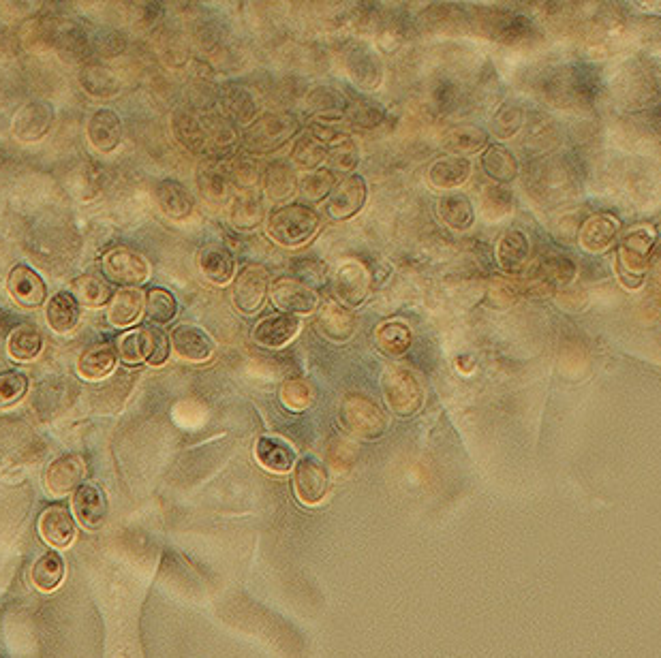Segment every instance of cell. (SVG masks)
Wrapping results in <instances>:
<instances>
[{
	"mask_svg": "<svg viewBox=\"0 0 661 658\" xmlns=\"http://www.w3.org/2000/svg\"><path fill=\"white\" fill-rule=\"evenodd\" d=\"M319 227V214L304 203H283L266 216V235L283 248H300L309 244Z\"/></svg>",
	"mask_w": 661,
	"mask_h": 658,
	"instance_id": "1",
	"label": "cell"
},
{
	"mask_svg": "<svg viewBox=\"0 0 661 658\" xmlns=\"http://www.w3.org/2000/svg\"><path fill=\"white\" fill-rule=\"evenodd\" d=\"M338 421L349 436L360 441H377L390 426L388 413L381 409V404L360 391H349L338 404Z\"/></svg>",
	"mask_w": 661,
	"mask_h": 658,
	"instance_id": "2",
	"label": "cell"
},
{
	"mask_svg": "<svg viewBox=\"0 0 661 658\" xmlns=\"http://www.w3.org/2000/svg\"><path fill=\"white\" fill-rule=\"evenodd\" d=\"M300 120L294 114L285 112H270L261 114L251 127L244 129L242 144L247 154L264 156L281 150L291 139H296L300 133Z\"/></svg>",
	"mask_w": 661,
	"mask_h": 658,
	"instance_id": "3",
	"label": "cell"
},
{
	"mask_svg": "<svg viewBox=\"0 0 661 658\" xmlns=\"http://www.w3.org/2000/svg\"><path fill=\"white\" fill-rule=\"evenodd\" d=\"M381 391L388 409L396 417L415 415L422 409L426 400V391L422 381L418 379V374L405 364H388L383 368Z\"/></svg>",
	"mask_w": 661,
	"mask_h": 658,
	"instance_id": "4",
	"label": "cell"
},
{
	"mask_svg": "<svg viewBox=\"0 0 661 658\" xmlns=\"http://www.w3.org/2000/svg\"><path fill=\"white\" fill-rule=\"evenodd\" d=\"M118 357L129 366L144 362L150 366H163L169 357V336L155 325L131 329L118 340Z\"/></svg>",
	"mask_w": 661,
	"mask_h": 658,
	"instance_id": "5",
	"label": "cell"
},
{
	"mask_svg": "<svg viewBox=\"0 0 661 658\" xmlns=\"http://www.w3.org/2000/svg\"><path fill=\"white\" fill-rule=\"evenodd\" d=\"M270 274L259 263L242 265L236 278L232 280V304L240 315L249 317L264 306L266 297L270 295Z\"/></svg>",
	"mask_w": 661,
	"mask_h": 658,
	"instance_id": "6",
	"label": "cell"
},
{
	"mask_svg": "<svg viewBox=\"0 0 661 658\" xmlns=\"http://www.w3.org/2000/svg\"><path fill=\"white\" fill-rule=\"evenodd\" d=\"M332 291L336 302L347 308H360L373 293V276L364 263L349 259L343 261L332 274Z\"/></svg>",
	"mask_w": 661,
	"mask_h": 658,
	"instance_id": "7",
	"label": "cell"
},
{
	"mask_svg": "<svg viewBox=\"0 0 661 658\" xmlns=\"http://www.w3.org/2000/svg\"><path fill=\"white\" fill-rule=\"evenodd\" d=\"M101 265L107 280L122 285V289L144 285V282L150 278L148 259L142 253H137V250L127 246H116L112 250H107Z\"/></svg>",
	"mask_w": 661,
	"mask_h": 658,
	"instance_id": "8",
	"label": "cell"
},
{
	"mask_svg": "<svg viewBox=\"0 0 661 658\" xmlns=\"http://www.w3.org/2000/svg\"><path fill=\"white\" fill-rule=\"evenodd\" d=\"M272 304L287 315H313L319 308V293L296 276H279L270 285Z\"/></svg>",
	"mask_w": 661,
	"mask_h": 658,
	"instance_id": "9",
	"label": "cell"
},
{
	"mask_svg": "<svg viewBox=\"0 0 661 658\" xmlns=\"http://www.w3.org/2000/svg\"><path fill=\"white\" fill-rule=\"evenodd\" d=\"M368 199V184L362 176L351 174L334 186V191L326 199V214L332 221H349L356 216Z\"/></svg>",
	"mask_w": 661,
	"mask_h": 658,
	"instance_id": "10",
	"label": "cell"
},
{
	"mask_svg": "<svg viewBox=\"0 0 661 658\" xmlns=\"http://www.w3.org/2000/svg\"><path fill=\"white\" fill-rule=\"evenodd\" d=\"M343 65L351 82L358 88L373 92L383 84V62L366 45H351L345 50Z\"/></svg>",
	"mask_w": 661,
	"mask_h": 658,
	"instance_id": "11",
	"label": "cell"
},
{
	"mask_svg": "<svg viewBox=\"0 0 661 658\" xmlns=\"http://www.w3.org/2000/svg\"><path fill=\"white\" fill-rule=\"evenodd\" d=\"M294 485H296V496L302 500V503L315 507L328 496L330 490L328 468L317 458L306 456L296 464Z\"/></svg>",
	"mask_w": 661,
	"mask_h": 658,
	"instance_id": "12",
	"label": "cell"
},
{
	"mask_svg": "<svg viewBox=\"0 0 661 658\" xmlns=\"http://www.w3.org/2000/svg\"><path fill=\"white\" fill-rule=\"evenodd\" d=\"M302 321L296 315L287 312H274L264 319H259L253 327V342L264 349H283L300 332Z\"/></svg>",
	"mask_w": 661,
	"mask_h": 658,
	"instance_id": "13",
	"label": "cell"
},
{
	"mask_svg": "<svg viewBox=\"0 0 661 658\" xmlns=\"http://www.w3.org/2000/svg\"><path fill=\"white\" fill-rule=\"evenodd\" d=\"M169 342H172V349L178 357L187 359V362L193 364H202L208 362L214 353V340L206 332L204 327L193 325V323H182L172 329L169 334Z\"/></svg>",
	"mask_w": 661,
	"mask_h": 658,
	"instance_id": "14",
	"label": "cell"
},
{
	"mask_svg": "<svg viewBox=\"0 0 661 658\" xmlns=\"http://www.w3.org/2000/svg\"><path fill=\"white\" fill-rule=\"evenodd\" d=\"M54 122V109L43 101H30L26 103L13 120V135L24 144H33V141L43 139L50 133Z\"/></svg>",
	"mask_w": 661,
	"mask_h": 658,
	"instance_id": "15",
	"label": "cell"
},
{
	"mask_svg": "<svg viewBox=\"0 0 661 658\" xmlns=\"http://www.w3.org/2000/svg\"><path fill=\"white\" fill-rule=\"evenodd\" d=\"M7 291L24 308H39L48 297V287H45L41 274L22 263L9 272Z\"/></svg>",
	"mask_w": 661,
	"mask_h": 658,
	"instance_id": "16",
	"label": "cell"
},
{
	"mask_svg": "<svg viewBox=\"0 0 661 658\" xmlns=\"http://www.w3.org/2000/svg\"><path fill=\"white\" fill-rule=\"evenodd\" d=\"M86 475V462L78 453H65V456L56 458L48 470H45V488L48 492L63 496L67 492H75L82 485Z\"/></svg>",
	"mask_w": 661,
	"mask_h": 658,
	"instance_id": "17",
	"label": "cell"
},
{
	"mask_svg": "<svg viewBox=\"0 0 661 658\" xmlns=\"http://www.w3.org/2000/svg\"><path fill=\"white\" fill-rule=\"evenodd\" d=\"M73 515L84 528L99 530L107 520V498L103 490L95 483H82L78 490L73 492Z\"/></svg>",
	"mask_w": 661,
	"mask_h": 658,
	"instance_id": "18",
	"label": "cell"
},
{
	"mask_svg": "<svg viewBox=\"0 0 661 658\" xmlns=\"http://www.w3.org/2000/svg\"><path fill=\"white\" fill-rule=\"evenodd\" d=\"M86 137L90 141V146L97 152H103V154L114 152L122 141L120 116L114 112V109H107V107L97 109V112L88 118Z\"/></svg>",
	"mask_w": 661,
	"mask_h": 658,
	"instance_id": "19",
	"label": "cell"
},
{
	"mask_svg": "<svg viewBox=\"0 0 661 658\" xmlns=\"http://www.w3.org/2000/svg\"><path fill=\"white\" fill-rule=\"evenodd\" d=\"M317 327L332 342H347L358 329V317L341 302H326L317 312Z\"/></svg>",
	"mask_w": 661,
	"mask_h": 658,
	"instance_id": "20",
	"label": "cell"
},
{
	"mask_svg": "<svg viewBox=\"0 0 661 658\" xmlns=\"http://www.w3.org/2000/svg\"><path fill=\"white\" fill-rule=\"evenodd\" d=\"M197 265L202 276L217 287H225L236 278V261L225 246L206 244L197 255Z\"/></svg>",
	"mask_w": 661,
	"mask_h": 658,
	"instance_id": "21",
	"label": "cell"
},
{
	"mask_svg": "<svg viewBox=\"0 0 661 658\" xmlns=\"http://www.w3.org/2000/svg\"><path fill=\"white\" fill-rule=\"evenodd\" d=\"M296 449L281 436H259L255 443V460L270 473L283 475L296 466Z\"/></svg>",
	"mask_w": 661,
	"mask_h": 658,
	"instance_id": "22",
	"label": "cell"
},
{
	"mask_svg": "<svg viewBox=\"0 0 661 658\" xmlns=\"http://www.w3.org/2000/svg\"><path fill=\"white\" fill-rule=\"evenodd\" d=\"M266 218V203L264 193L259 191H242L232 199L229 206V223L236 231L251 233L261 227Z\"/></svg>",
	"mask_w": 661,
	"mask_h": 658,
	"instance_id": "23",
	"label": "cell"
},
{
	"mask_svg": "<svg viewBox=\"0 0 661 658\" xmlns=\"http://www.w3.org/2000/svg\"><path fill=\"white\" fill-rule=\"evenodd\" d=\"M221 105L225 118L232 124H238V127H251L259 118V105L253 92L240 84H227L221 90Z\"/></svg>",
	"mask_w": 661,
	"mask_h": 658,
	"instance_id": "24",
	"label": "cell"
},
{
	"mask_svg": "<svg viewBox=\"0 0 661 658\" xmlns=\"http://www.w3.org/2000/svg\"><path fill=\"white\" fill-rule=\"evenodd\" d=\"M41 539L52 547H69L75 539V517L69 507L52 505L39 520Z\"/></svg>",
	"mask_w": 661,
	"mask_h": 658,
	"instance_id": "25",
	"label": "cell"
},
{
	"mask_svg": "<svg viewBox=\"0 0 661 658\" xmlns=\"http://www.w3.org/2000/svg\"><path fill=\"white\" fill-rule=\"evenodd\" d=\"M298 176L294 165L285 161H272L266 165L264 174H261V188H264V197L276 203H283L298 193Z\"/></svg>",
	"mask_w": 661,
	"mask_h": 658,
	"instance_id": "26",
	"label": "cell"
},
{
	"mask_svg": "<svg viewBox=\"0 0 661 658\" xmlns=\"http://www.w3.org/2000/svg\"><path fill=\"white\" fill-rule=\"evenodd\" d=\"M82 306L75 300V295L69 291H58L50 297L48 308H45V321H48L54 334L67 336L80 325Z\"/></svg>",
	"mask_w": 661,
	"mask_h": 658,
	"instance_id": "27",
	"label": "cell"
},
{
	"mask_svg": "<svg viewBox=\"0 0 661 658\" xmlns=\"http://www.w3.org/2000/svg\"><path fill=\"white\" fill-rule=\"evenodd\" d=\"M155 199L161 212L172 218V221H184V218H189L195 210V199L191 191L176 180L159 182L155 188Z\"/></svg>",
	"mask_w": 661,
	"mask_h": 658,
	"instance_id": "28",
	"label": "cell"
},
{
	"mask_svg": "<svg viewBox=\"0 0 661 658\" xmlns=\"http://www.w3.org/2000/svg\"><path fill=\"white\" fill-rule=\"evenodd\" d=\"M144 304H146V295L142 289L137 287L118 289L112 295L110 304H107V321H110L114 327H129L140 321V317L144 315Z\"/></svg>",
	"mask_w": 661,
	"mask_h": 658,
	"instance_id": "29",
	"label": "cell"
},
{
	"mask_svg": "<svg viewBox=\"0 0 661 658\" xmlns=\"http://www.w3.org/2000/svg\"><path fill=\"white\" fill-rule=\"evenodd\" d=\"M118 362V349L110 342H99L88 347L78 357V374L84 381H103L110 376Z\"/></svg>",
	"mask_w": 661,
	"mask_h": 658,
	"instance_id": "30",
	"label": "cell"
},
{
	"mask_svg": "<svg viewBox=\"0 0 661 658\" xmlns=\"http://www.w3.org/2000/svg\"><path fill=\"white\" fill-rule=\"evenodd\" d=\"M471 176V163L465 156L448 154L435 159L428 167V182L430 186L441 188V191H452V188L463 186Z\"/></svg>",
	"mask_w": 661,
	"mask_h": 658,
	"instance_id": "31",
	"label": "cell"
},
{
	"mask_svg": "<svg viewBox=\"0 0 661 658\" xmlns=\"http://www.w3.org/2000/svg\"><path fill=\"white\" fill-rule=\"evenodd\" d=\"M197 186L208 203H217V206L225 203L232 195V180H229L227 165H223L219 159H210L199 165Z\"/></svg>",
	"mask_w": 661,
	"mask_h": 658,
	"instance_id": "32",
	"label": "cell"
},
{
	"mask_svg": "<svg viewBox=\"0 0 661 658\" xmlns=\"http://www.w3.org/2000/svg\"><path fill=\"white\" fill-rule=\"evenodd\" d=\"M375 344L386 357H403L413 344V329L401 319H392L377 325Z\"/></svg>",
	"mask_w": 661,
	"mask_h": 658,
	"instance_id": "33",
	"label": "cell"
},
{
	"mask_svg": "<svg viewBox=\"0 0 661 658\" xmlns=\"http://www.w3.org/2000/svg\"><path fill=\"white\" fill-rule=\"evenodd\" d=\"M349 99L336 86H315L304 97V107L315 116H345Z\"/></svg>",
	"mask_w": 661,
	"mask_h": 658,
	"instance_id": "34",
	"label": "cell"
},
{
	"mask_svg": "<svg viewBox=\"0 0 661 658\" xmlns=\"http://www.w3.org/2000/svg\"><path fill=\"white\" fill-rule=\"evenodd\" d=\"M172 129L176 139L191 152H204L210 148V137L206 122L191 112H176L172 118Z\"/></svg>",
	"mask_w": 661,
	"mask_h": 658,
	"instance_id": "35",
	"label": "cell"
},
{
	"mask_svg": "<svg viewBox=\"0 0 661 658\" xmlns=\"http://www.w3.org/2000/svg\"><path fill=\"white\" fill-rule=\"evenodd\" d=\"M437 212L452 231H467L475 223V208L465 195H443L437 203Z\"/></svg>",
	"mask_w": 661,
	"mask_h": 658,
	"instance_id": "36",
	"label": "cell"
},
{
	"mask_svg": "<svg viewBox=\"0 0 661 658\" xmlns=\"http://www.w3.org/2000/svg\"><path fill=\"white\" fill-rule=\"evenodd\" d=\"M328 152H330V146L321 144V141H317L309 133H302L294 139V146H291L289 159H291V163H294V167H298V169L315 171L321 163L328 159Z\"/></svg>",
	"mask_w": 661,
	"mask_h": 658,
	"instance_id": "37",
	"label": "cell"
},
{
	"mask_svg": "<svg viewBox=\"0 0 661 658\" xmlns=\"http://www.w3.org/2000/svg\"><path fill=\"white\" fill-rule=\"evenodd\" d=\"M30 579L41 592L56 590L65 579V560L58 552L43 554L30 571Z\"/></svg>",
	"mask_w": 661,
	"mask_h": 658,
	"instance_id": "38",
	"label": "cell"
},
{
	"mask_svg": "<svg viewBox=\"0 0 661 658\" xmlns=\"http://www.w3.org/2000/svg\"><path fill=\"white\" fill-rule=\"evenodd\" d=\"M73 295L75 300L80 302V306L86 308H101L105 304H110L112 293L107 280H103L97 274H84L73 280Z\"/></svg>",
	"mask_w": 661,
	"mask_h": 658,
	"instance_id": "39",
	"label": "cell"
},
{
	"mask_svg": "<svg viewBox=\"0 0 661 658\" xmlns=\"http://www.w3.org/2000/svg\"><path fill=\"white\" fill-rule=\"evenodd\" d=\"M43 349V338L39 329L33 325H18L9 334L7 340V353L18 359V362H30V359L39 357Z\"/></svg>",
	"mask_w": 661,
	"mask_h": 658,
	"instance_id": "40",
	"label": "cell"
},
{
	"mask_svg": "<svg viewBox=\"0 0 661 658\" xmlns=\"http://www.w3.org/2000/svg\"><path fill=\"white\" fill-rule=\"evenodd\" d=\"M279 398L287 411L302 413L309 409V406H313L317 398V389L309 379H304V376H291V379L283 381Z\"/></svg>",
	"mask_w": 661,
	"mask_h": 658,
	"instance_id": "41",
	"label": "cell"
},
{
	"mask_svg": "<svg viewBox=\"0 0 661 658\" xmlns=\"http://www.w3.org/2000/svg\"><path fill=\"white\" fill-rule=\"evenodd\" d=\"M497 257L503 270L518 272L529 257V242L525 238V233L507 231L497 246Z\"/></svg>",
	"mask_w": 661,
	"mask_h": 658,
	"instance_id": "42",
	"label": "cell"
},
{
	"mask_svg": "<svg viewBox=\"0 0 661 658\" xmlns=\"http://www.w3.org/2000/svg\"><path fill=\"white\" fill-rule=\"evenodd\" d=\"M482 167L497 182H512L518 176L516 156L503 146H490L482 156Z\"/></svg>",
	"mask_w": 661,
	"mask_h": 658,
	"instance_id": "43",
	"label": "cell"
},
{
	"mask_svg": "<svg viewBox=\"0 0 661 658\" xmlns=\"http://www.w3.org/2000/svg\"><path fill=\"white\" fill-rule=\"evenodd\" d=\"M345 120L349 124V129H360V131H373L379 129L383 122H386V109L373 101H351Z\"/></svg>",
	"mask_w": 661,
	"mask_h": 658,
	"instance_id": "44",
	"label": "cell"
},
{
	"mask_svg": "<svg viewBox=\"0 0 661 658\" xmlns=\"http://www.w3.org/2000/svg\"><path fill=\"white\" fill-rule=\"evenodd\" d=\"M144 315L152 325H167L178 315L176 297L165 289H150L146 293Z\"/></svg>",
	"mask_w": 661,
	"mask_h": 658,
	"instance_id": "45",
	"label": "cell"
},
{
	"mask_svg": "<svg viewBox=\"0 0 661 658\" xmlns=\"http://www.w3.org/2000/svg\"><path fill=\"white\" fill-rule=\"evenodd\" d=\"M229 171V180H232L240 193L242 191H255V186L261 182V174H264V167L259 165V161L251 154H238L236 159L227 165Z\"/></svg>",
	"mask_w": 661,
	"mask_h": 658,
	"instance_id": "46",
	"label": "cell"
},
{
	"mask_svg": "<svg viewBox=\"0 0 661 658\" xmlns=\"http://www.w3.org/2000/svg\"><path fill=\"white\" fill-rule=\"evenodd\" d=\"M486 146V133L471 124H463V127H454L445 135V148L460 154H475Z\"/></svg>",
	"mask_w": 661,
	"mask_h": 658,
	"instance_id": "47",
	"label": "cell"
},
{
	"mask_svg": "<svg viewBox=\"0 0 661 658\" xmlns=\"http://www.w3.org/2000/svg\"><path fill=\"white\" fill-rule=\"evenodd\" d=\"M309 135L326 146H334L336 141L349 137V124L345 116H315L309 122Z\"/></svg>",
	"mask_w": 661,
	"mask_h": 658,
	"instance_id": "48",
	"label": "cell"
},
{
	"mask_svg": "<svg viewBox=\"0 0 661 658\" xmlns=\"http://www.w3.org/2000/svg\"><path fill=\"white\" fill-rule=\"evenodd\" d=\"M336 176L330 169H315L304 174L300 180V193L309 201H324L330 197L336 186Z\"/></svg>",
	"mask_w": 661,
	"mask_h": 658,
	"instance_id": "49",
	"label": "cell"
},
{
	"mask_svg": "<svg viewBox=\"0 0 661 658\" xmlns=\"http://www.w3.org/2000/svg\"><path fill=\"white\" fill-rule=\"evenodd\" d=\"M326 161L334 171H343V174H349V171H353L360 165L358 144L351 137L336 141L334 146H330Z\"/></svg>",
	"mask_w": 661,
	"mask_h": 658,
	"instance_id": "50",
	"label": "cell"
},
{
	"mask_svg": "<svg viewBox=\"0 0 661 658\" xmlns=\"http://www.w3.org/2000/svg\"><path fill=\"white\" fill-rule=\"evenodd\" d=\"M28 389L26 374L20 370H5L0 372V409L18 404Z\"/></svg>",
	"mask_w": 661,
	"mask_h": 658,
	"instance_id": "51",
	"label": "cell"
},
{
	"mask_svg": "<svg viewBox=\"0 0 661 658\" xmlns=\"http://www.w3.org/2000/svg\"><path fill=\"white\" fill-rule=\"evenodd\" d=\"M204 122H206V129H208L210 146L225 152V150H232L238 144V133L234 129V124L229 122L225 116H212Z\"/></svg>",
	"mask_w": 661,
	"mask_h": 658,
	"instance_id": "52",
	"label": "cell"
},
{
	"mask_svg": "<svg viewBox=\"0 0 661 658\" xmlns=\"http://www.w3.org/2000/svg\"><path fill=\"white\" fill-rule=\"evenodd\" d=\"M512 210V195L499 186H490L484 193V214L490 218H499Z\"/></svg>",
	"mask_w": 661,
	"mask_h": 658,
	"instance_id": "53",
	"label": "cell"
},
{
	"mask_svg": "<svg viewBox=\"0 0 661 658\" xmlns=\"http://www.w3.org/2000/svg\"><path fill=\"white\" fill-rule=\"evenodd\" d=\"M520 124H522V112H520V109H516V107H505V109H501V112L495 118V122H493L495 135L497 137H503V139L512 137L520 129Z\"/></svg>",
	"mask_w": 661,
	"mask_h": 658,
	"instance_id": "54",
	"label": "cell"
}]
</instances>
